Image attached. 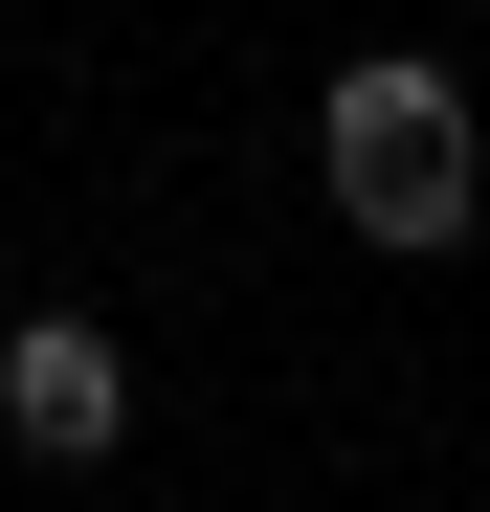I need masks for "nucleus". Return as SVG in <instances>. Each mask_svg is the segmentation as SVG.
Masks as SVG:
<instances>
[{
  "instance_id": "nucleus-2",
  "label": "nucleus",
  "mask_w": 490,
  "mask_h": 512,
  "mask_svg": "<svg viewBox=\"0 0 490 512\" xmlns=\"http://www.w3.org/2000/svg\"><path fill=\"white\" fill-rule=\"evenodd\" d=\"M0 423H23V468H112V446H134L112 312H23V334H0Z\"/></svg>"
},
{
  "instance_id": "nucleus-1",
  "label": "nucleus",
  "mask_w": 490,
  "mask_h": 512,
  "mask_svg": "<svg viewBox=\"0 0 490 512\" xmlns=\"http://www.w3.org/2000/svg\"><path fill=\"white\" fill-rule=\"evenodd\" d=\"M312 179H335V223L379 245V268H446L468 201H490V156H468V90L424 45H357L335 90H312Z\"/></svg>"
}]
</instances>
